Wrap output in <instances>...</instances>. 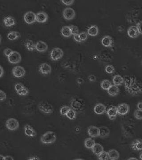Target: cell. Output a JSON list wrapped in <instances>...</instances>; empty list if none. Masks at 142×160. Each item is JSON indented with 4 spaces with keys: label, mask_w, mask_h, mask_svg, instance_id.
Returning a JSON list of instances; mask_svg holds the SVG:
<instances>
[{
    "label": "cell",
    "mask_w": 142,
    "mask_h": 160,
    "mask_svg": "<svg viewBox=\"0 0 142 160\" xmlns=\"http://www.w3.org/2000/svg\"><path fill=\"white\" fill-rule=\"evenodd\" d=\"M125 89L129 94L133 96L142 93V82L134 76H126L124 77Z\"/></svg>",
    "instance_id": "6da1fadb"
},
{
    "label": "cell",
    "mask_w": 142,
    "mask_h": 160,
    "mask_svg": "<svg viewBox=\"0 0 142 160\" xmlns=\"http://www.w3.org/2000/svg\"><path fill=\"white\" fill-rule=\"evenodd\" d=\"M57 140L56 134L52 131H48L44 134L41 138V141L44 144H51L54 143Z\"/></svg>",
    "instance_id": "7a4b0ae2"
},
{
    "label": "cell",
    "mask_w": 142,
    "mask_h": 160,
    "mask_svg": "<svg viewBox=\"0 0 142 160\" xmlns=\"http://www.w3.org/2000/svg\"><path fill=\"white\" fill-rule=\"evenodd\" d=\"M40 111L45 114H51L53 112L54 108L51 104L45 101L41 102L38 105Z\"/></svg>",
    "instance_id": "3957f363"
},
{
    "label": "cell",
    "mask_w": 142,
    "mask_h": 160,
    "mask_svg": "<svg viewBox=\"0 0 142 160\" xmlns=\"http://www.w3.org/2000/svg\"><path fill=\"white\" fill-rule=\"evenodd\" d=\"M71 106L72 109L76 111H80L84 106V102L82 99L79 98H74L71 102Z\"/></svg>",
    "instance_id": "277c9868"
},
{
    "label": "cell",
    "mask_w": 142,
    "mask_h": 160,
    "mask_svg": "<svg viewBox=\"0 0 142 160\" xmlns=\"http://www.w3.org/2000/svg\"><path fill=\"white\" fill-rule=\"evenodd\" d=\"M64 55V52L60 48H55L51 50L50 52V58L52 60L57 61L62 58Z\"/></svg>",
    "instance_id": "5b68a950"
},
{
    "label": "cell",
    "mask_w": 142,
    "mask_h": 160,
    "mask_svg": "<svg viewBox=\"0 0 142 160\" xmlns=\"http://www.w3.org/2000/svg\"><path fill=\"white\" fill-rule=\"evenodd\" d=\"M6 125L8 129L11 131H14L18 129L19 123L17 120L13 118H11L7 120Z\"/></svg>",
    "instance_id": "8992f818"
},
{
    "label": "cell",
    "mask_w": 142,
    "mask_h": 160,
    "mask_svg": "<svg viewBox=\"0 0 142 160\" xmlns=\"http://www.w3.org/2000/svg\"><path fill=\"white\" fill-rule=\"evenodd\" d=\"M63 16L66 20H72L75 17L76 12L72 8L67 7L63 10Z\"/></svg>",
    "instance_id": "52a82bcc"
},
{
    "label": "cell",
    "mask_w": 142,
    "mask_h": 160,
    "mask_svg": "<svg viewBox=\"0 0 142 160\" xmlns=\"http://www.w3.org/2000/svg\"><path fill=\"white\" fill-rule=\"evenodd\" d=\"M8 59L9 62L12 64H17L21 61V56L19 52L13 51L12 54L9 57H8Z\"/></svg>",
    "instance_id": "ba28073f"
},
{
    "label": "cell",
    "mask_w": 142,
    "mask_h": 160,
    "mask_svg": "<svg viewBox=\"0 0 142 160\" xmlns=\"http://www.w3.org/2000/svg\"><path fill=\"white\" fill-rule=\"evenodd\" d=\"M24 20L27 23L31 24L36 22V14L32 11H28L24 14Z\"/></svg>",
    "instance_id": "9c48e42d"
},
{
    "label": "cell",
    "mask_w": 142,
    "mask_h": 160,
    "mask_svg": "<svg viewBox=\"0 0 142 160\" xmlns=\"http://www.w3.org/2000/svg\"><path fill=\"white\" fill-rule=\"evenodd\" d=\"M118 114L122 116L126 115L130 110V107L126 103H122L117 107Z\"/></svg>",
    "instance_id": "30bf717a"
},
{
    "label": "cell",
    "mask_w": 142,
    "mask_h": 160,
    "mask_svg": "<svg viewBox=\"0 0 142 160\" xmlns=\"http://www.w3.org/2000/svg\"><path fill=\"white\" fill-rule=\"evenodd\" d=\"M12 73L14 77L17 78H20L25 75L26 71L22 66H16L12 69Z\"/></svg>",
    "instance_id": "8fae6325"
},
{
    "label": "cell",
    "mask_w": 142,
    "mask_h": 160,
    "mask_svg": "<svg viewBox=\"0 0 142 160\" xmlns=\"http://www.w3.org/2000/svg\"><path fill=\"white\" fill-rule=\"evenodd\" d=\"M39 70L41 74L44 75H47L51 73L52 68L49 64L48 63H42L39 66Z\"/></svg>",
    "instance_id": "7c38bea8"
},
{
    "label": "cell",
    "mask_w": 142,
    "mask_h": 160,
    "mask_svg": "<svg viewBox=\"0 0 142 160\" xmlns=\"http://www.w3.org/2000/svg\"><path fill=\"white\" fill-rule=\"evenodd\" d=\"M107 114L110 120H115L118 114L117 107L115 106H110L107 111Z\"/></svg>",
    "instance_id": "4fadbf2b"
},
{
    "label": "cell",
    "mask_w": 142,
    "mask_h": 160,
    "mask_svg": "<svg viewBox=\"0 0 142 160\" xmlns=\"http://www.w3.org/2000/svg\"><path fill=\"white\" fill-rule=\"evenodd\" d=\"M48 19V15L46 13L40 11L36 14V22L39 23H45Z\"/></svg>",
    "instance_id": "5bb4252c"
},
{
    "label": "cell",
    "mask_w": 142,
    "mask_h": 160,
    "mask_svg": "<svg viewBox=\"0 0 142 160\" xmlns=\"http://www.w3.org/2000/svg\"><path fill=\"white\" fill-rule=\"evenodd\" d=\"M35 48L38 52H46L48 49V46L45 42L40 41L37 42L35 44Z\"/></svg>",
    "instance_id": "9a60e30c"
},
{
    "label": "cell",
    "mask_w": 142,
    "mask_h": 160,
    "mask_svg": "<svg viewBox=\"0 0 142 160\" xmlns=\"http://www.w3.org/2000/svg\"><path fill=\"white\" fill-rule=\"evenodd\" d=\"M88 133L89 135L92 138L99 137L100 131L99 128L95 126H90L88 129Z\"/></svg>",
    "instance_id": "2e32d148"
},
{
    "label": "cell",
    "mask_w": 142,
    "mask_h": 160,
    "mask_svg": "<svg viewBox=\"0 0 142 160\" xmlns=\"http://www.w3.org/2000/svg\"><path fill=\"white\" fill-rule=\"evenodd\" d=\"M94 111L95 113L97 115H102L105 113L106 107L104 104L98 103L94 107Z\"/></svg>",
    "instance_id": "e0dca14e"
},
{
    "label": "cell",
    "mask_w": 142,
    "mask_h": 160,
    "mask_svg": "<svg viewBox=\"0 0 142 160\" xmlns=\"http://www.w3.org/2000/svg\"><path fill=\"white\" fill-rule=\"evenodd\" d=\"M24 131L26 135L29 137H35L37 135V133L31 125L26 124L24 127Z\"/></svg>",
    "instance_id": "ac0fdd59"
},
{
    "label": "cell",
    "mask_w": 142,
    "mask_h": 160,
    "mask_svg": "<svg viewBox=\"0 0 142 160\" xmlns=\"http://www.w3.org/2000/svg\"><path fill=\"white\" fill-rule=\"evenodd\" d=\"M131 148L133 150L142 151V140L137 139L133 141L131 144Z\"/></svg>",
    "instance_id": "d6986e66"
},
{
    "label": "cell",
    "mask_w": 142,
    "mask_h": 160,
    "mask_svg": "<svg viewBox=\"0 0 142 160\" xmlns=\"http://www.w3.org/2000/svg\"><path fill=\"white\" fill-rule=\"evenodd\" d=\"M127 34L131 38H136L138 37L139 34L136 26H131L127 30Z\"/></svg>",
    "instance_id": "ffe728a7"
},
{
    "label": "cell",
    "mask_w": 142,
    "mask_h": 160,
    "mask_svg": "<svg viewBox=\"0 0 142 160\" xmlns=\"http://www.w3.org/2000/svg\"><path fill=\"white\" fill-rule=\"evenodd\" d=\"M101 43L102 45L105 47H112L113 44V39H112V38L110 36H105L102 39Z\"/></svg>",
    "instance_id": "44dd1931"
},
{
    "label": "cell",
    "mask_w": 142,
    "mask_h": 160,
    "mask_svg": "<svg viewBox=\"0 0 142 160\" xmlns=\"http://www.w3.org/2000/svg\"><path fill=\"white\" fill-rule=\"evenodd\" d=\"M109 159L110 160H117L120 158V153L115 149H111L108 152Z\"/></svg>",
    "instance_id": "7402d4cb"
},
{
    "label": "cell",
    "mask_w": 142,
    "mask_h": 160,
    "mask_svg": "<svg viewBox=\"0 0 142 160\" xmlns=\"http://www.w3.org/2000/svg\"><path fill=\"white\" fill-rule=\"evenodd\" d=\"M3 22H4L5 26L8 27L12 26L15 25V23H16L15 19L12 16H10L6 17L4 18Z\"/></svg>",
    "instance_id": "603a6c76"
},
{
    "label": "cell",
    "mask_w": 142,
    "mask_h": 160,
    "mask_svg": "<svg viewBox=\"0 0 142 160\" xmlns=\"http://www.w3.org/2000/svg\"><path fill=\"white\" fill-rule=\"evenodd\" d=\"M99 131H100L99 137L102 138H106L110 134V129L106 126H103L99 127Z\"/></svg>",
    "instance_id": "cb8c5ba5"
},
{
    "label": "cell",
    "mask_w": 142,
    "mask_h": 160,
    "mask_svg": "<svg viewBox=\"0 0 142 160\" xmlns=\"http://www.w3.org/2000/svg\"><path fill=\"white\" fill-rule=\"evenodd\" d=\"M94 154L98 156L104 151V148L101 144L96 143L94 147L91 149Z\"/></svg>",
    "instance_id": "d4e9b609"
},
{
    "label": "cell",
    "mask_w": 142,
    "mask_h": 160,
    "mask_svg": "<svg viewBox=\"0 0 142 160\" xmlns=\"http://www.w3.org/2000/svg\"><path fill=\"white\" fill-rule=\"evenodd\" d=\"M108 94L112 97H115L119 94L120 89L117 86L114 85H112L107 90Z\"/></svg>",
    "instance_id": "484cf974"
},
{
    "label": "cell",
    "mask_w": 142,
    "mask_h": 160,
    "mask_svg": "<svg viewBox=\"0 0 142 160\" xmlns=\"http://www.w3.org/2000/svg\"><path fill=\"white\" fill-rule=\"evenodd\" d=\"M99 33V28L96 25L91 26L88 29V34L92 37L97 36Z\"/></svg>",
    "instance_id": "4316f807"
},
{
    "label": "cell",
    "mask_w": 142,
    "mask_h": 160,
    "mask_svg": "<svg viewBox=\"0 0 142 160\" xmlns=\"http://www.w3.org/2000/svg\"><path fill=\"white\" fill-rule=\"evenodd\" d=\"M112 81L114 85L118 86L124 83V78L120 75H116L113 77Z\"/></svg>",
    "instance_id": "83f0119b"
},
{
    "label": "cell",
    "mask_w": 142,
    "mask_h": 160,
    "mask_svg": "<svg viewBox=\"0 0 142 160\" xmlns=\"http://www.w3.org/2000/svg\"><path fill=\"white\" fill-rule=\"evenodd\" d=\"M24 45L25 47L28 51H33L36 49L35 44L31 40L26 39L24 41Z\"/></svg>",
    "instance_id": "f1b7e54d"
},
{
    "label": "cell",
    "mask_w": 142,
    "mask_h": 160,
    "mask_svg": "<svg viewBox=\"0 0 142 160\" xmlns=\"http://www.w3.org/2000/svg\"><path fill=\"white\" fill-rule=\"evenodd\" d=\"M61 33L62 36L66 38H69L72 35V32L69 26H63L61 29Z\"/></svg>",
    "instance_id": "f546056e"
},
{
    "label": "cell",
    "mask_w": 142,
    "mask_h": 160,
    "mask_svg": "<svg viewBox=\"0 0 142 160\" xmlns=\"http://www.w3.org/2000/svg\"><path fill=\"white\" fill-rule=\"evenodd\" d=\"M95 144V141L91 138L86 139L84 142L85 147L89 149H92Z\"/></svg>",
    "instance_id": "4dcf8cb0"
},
{
    "label": "cell",
    "mask_w": 142,
    "mask_h": 160,
    "mask_svg": "<svg viewBox=\"0 0 142 160\" xmlns=\"http://www.w3.org/2000/svg\"><path fill=\"white\" fill-rule=\"evenodd\" d=\"M20 34L17 31H11L9 32L7 35L8 38L11 41H13L20 37Z\"/></svg>",
    "instance_id": "1f68e13d"
},
{
    "label": "cell",
    "mask_w": 142,
    "mask_h": 160,
    "mask_svg": "<svg viewBox=\"0 0 142 160\" xmlns=\"http://www.w3.org/2000/svg\"><path fill=\"white\" fill-rule=\"evenodd\" d=\"M112 85L111 82L109 80L105 79L102 81L100 86L102 89L105 90H108Z\"/></svg>",
    "instance_id": "d6a6232c"
},
{
    "label": "cell",
    "mask_w": 142,
    "mask_h": 160,
    "mask_svg": "<svg viewBox=\"0 0 142 160\" xmlns=\"http://www.w3.org/2000/svg\"><path fill=\"white\" fill-rule=\"evenodd\" d=\"M76 112L72 108H71L66 115V117L70 120H74L76 118Z\"/></svg>",
    "instance_id": "836d02e7"
},
{
    "label": "cell",
    "mask_w": 142,
    "mask_h": 160,
    "mask_svg": "<svg viewBox=\"0 0 142 160\" xmlns=\"http://www.w3.org/2000/svg\"><path fill=\"white\" fill-rule=\"evenodd\" d=\"M98 158L99 160H108L109 159L108 152L105 151L98 156Z\"/></svg>",
    "instance_id": "e575fe53"
},
{
    "label": "cell",
    "mask_w": 142,
    "mask_h": 160,
    "mask_svg": "<svg viewBox=\"0 0 142 160\" xmlns=\"http://www.w3.org/2000/svg\"><path fill=\"white\" fill-rule=\"evenodd\" d=\"M71 108L67 106H64L60 108V113L62 116H66L68 112L69 111Z\"/></svg>",
    "instance_id": "d590c367"
},
{
    "label": "cell",
    "mask_w": 142,
    "mask_h": 160,
    "mask_svg": "<svg viewBox=\"0 0 142 160\" xmlns=\"http://www.w3.org/2000/svg\"><path fill=\"white\" fill-rule=\"evenodd\" d=\"M105 70L106 73L109 74H112L115 72V68L113 65H108L106 66Z\"/></svg>",
    "instance_id": "8d00e7d4"
},
{
    "label": "cell",
    "mask_w": 142,
    "mask_h": 160,
    "mask_svg": "<svg viewBox=\"0 0 142 160\" xmlns=\"http://www.w3.org/2000/svg\"><path fill=\"white\" fill-rule=\"evenodd\" d=\"M135 118L138 120H142V110L136 109L134 113Z\"/></svg>",
    "instance_id": "74e56055"
},
{
    "label": "cell",
    "mask_w": 142,
    "mask_h": 160,
    "mask_svg": "<svg viewBox=\"0 0 142 160\" xmlns=\"http://www.w3.org/2000/svg\"><path fill=\"white\" fill-rule=\"evenodd\" d=\"M70 28L71 32H72V35H75V34H79V29L75 25H70Z\"/></svg>",
    "instance_id": "f35d334b"
},
{
    "label": "cell",
    "mask_w": 142,
    "mask_h": 160,
    "mask_svg": "<svg viewBox=\"0 0 142 160\" xmlns=\"http://www.w3.org/2000/svg\"><path fill=\"white\" fill-rule=\"evenodd\" d=\"M17 93L20 96H26L29 93V90L26 87L24 88L19 91L17 92Z\"/></svg>",
    "instance_id": "ab89813d"
},
{
    "label": "cell",
    "mask_w": 142,
    "mask_h": 160,
    "mask_svg": "<svg viewBox=\"0 0 142 160\" xmlns=\"http://www.w3.org/2000/svg\"><path fill=\"white\" fill-rule=\"evenodd\" d=\"M24 87H25V86L21 83H17L14 86V88H15V90L17 92L21 90L22 89H23Z\"/></svg>",
    "instance_id": "60d3db41"
},
{
    "label": "cell",
    "mask_w": 142,
    "mask_h": 160,
    "mask_svg": "<svg viewBox=\"0 0 142 160\" xmlns=\"http://www.w3.org/2000/svg\"><path fill=\"white\" fill-rule=\"evenodd\" d=\"M79 35L82 42L86 40L87 38H88V34L85 32H81L80 33H79Z\"/></svg>",
    "instance_id": "b9f144b4"
},
{
    "label": "cell",
    "mask_w": 142,
    "mask_h": 160,
    "mask_svg": "<svg viewBox=\"0 0 142 160\" xmlns=\"http://www.w3.org/2000/svg\"><path fill=\"white\" fill-rule=\"evenodd\" d=\"M13 52V51H12V49H11L10 48H6L4 50V54L8 58L12 54Z\"/></svg>",
    "instance_id": "7bdbcfd3"
},
{
    "label": "cell",
    "mask_w": 142,
    "mask_h": 160,
    "mask_svg": "<svg viewBox=\"0 0 142 160\" xmlns=\"http://www.w3.org/2000/svg\"><path fill=\"white\" fill-rule=\"evenodd\" d=\"M136 27L139 34L142 35V21H139L137 23Z\"/></svg>",
    "instance_id": "ee69618b"
},
{
    "label": "cell",
    "mask_w": 142,
    "mask_h": 160,
    "mask_svg": "<svg viewBox=\"0 0 142 160\" xmlns=\"http://www.w3.org/2000/svg\"><path fill=\"white\" fill-rule=\"evenodd\" d=\"M0 96H1V101H5L6 98V95L4 91L1 90L0 92Z\"/></svg>",
    "instance_id": "f6af8a7d"
},
{
    "label": "cell",
    "mask_w": 142,
    "mask_h": 160,
    "mask_svg": "<svg viewBox=\"0 0 142 160\" xmlns=\"http://www.w3.org/2000/svg\"><path fill=\"white\" fill-rule=\"evenodd\" d=\"M61 2L67 6H70L72 5L74 2V0H70V1H61Z\"/></svg>",
    "instance_id": "bcb514c9"
},
{
    "label": "cell",
    "mask_w": 142,
    "mask_h": 160,
    "mask_svg": "<svg viewBox=\"0 0 142 160\" xmlns=\"http://www.w3.org/2000/svg\"><path fill=\"white\" fill-rule=\"evenodd\" d=\"M73 38L75 41H76V42H82L81 39H80V37L79 33L74 35Z\"/></svg>",
    "instance_id": "7dc6e473"
},
{
    "label": "cell",
    "mask_w": 142,
    "mask_h": 160,
    "mask_svg": "<svg viewBox=\"0 0 142 160\" xmlns=\"http://www.w3.org/2000/svg\"><path fill=\"white\" fill-rule=\"evenodd\" d=\"M89 79L90 81L94 82L96 80V77L95 76L93 75H90L89 76Z\"/></svg>",
    "instance_id": "c3c4849f"
},
{
    "label": "cell",
    "mask_w": 142,
    "mask_h": 160,
    "mask_svg": "<svg viewBox=\"0 0 142 160\" xmlns=\"http://www.w3.org/2000/svg\"><path fill=\"white\" fill-rule=\"evenodd\" d=\"M14 160L13 157L11 156H5V160Z\"/></svg>",
    "instance_id": "681fc988"
},
{
    "label": "cell",
    "mask_w": 142,
    "mask_h": 160,
    "mask_svg": "<svg viewBox=\"0 0 142 160\" xmlns=\"http://www.w3.org/2000/svg\"><path fill=\"white\" fill-rule=\"evenodd\" d=\"M138 109L142 110V102H139L138 103L137 106Z\"/></svg>",
    "instance_id": "f907efd6"
},
{
    "label": "cell",
    "mask_w": 142,
    "mask_h": 160,
    "mask_svg": "<svg viewBox=\"0 0 142 160\" xmlns=\"http://www.w3.org/2000/svg\"><path fill=\"white\" fill-rule=\"evenodd\" d=\"M28 160H40V159L38 157L34 156L29 158Z\"/></svg>",
    "instance_id": "816d5d0a"
},
{
    "label": "cell",
    "mask_w": 142,
    "mask_h": 160,
    "mask_svg": "<svg viewBox=\"0 0 142 160\" xmlns=\"http://www.w3.org/2000/svg\"><path fill=\"white\" fill-rule=\"evenodd\" d=\"M0 69H1V74H0V77H2V76L4 75V70H3V68L2 66H0Z\"/></svg>",
    "instance_id": "f5cc1de1"
},
{
    "label": "cell",
    "mask_w": 142,
    "mask_h": 160,
    "mask_svg": "<svg viewBox=\"0 0 142 160\" xmlns=\"http://www.w3.org/2000/svg\"><path fill=\"white\" fill-rule=\"evenodd\" d=\"M77 82L78 84H81L82 83H83L84 81H83V79H81V78H79L77 79Z\"/></svg>",
    "instance_id": "db71d44e"
},
{
    "label": "cell",
    "mask_w": 142,
    "mask_h": 160,
    "mask_svg": "<svg viewBox=\"0 0 142 160\" xmlns=\"http://www.w3.org/2000/svg\"><path fill=\"white\" fill-rule=\"evenodd\" d=\"M127 160H139L137 158H136V157H130L129 159H128Z\"/></svg>",
    "instance_id": "11a10c76"
},
{
    "label": "cell",
    "mask_w": 142,
    "mask_h": 160,
    "mask_svg": "<svg viewBox=\"0 0 142 160\" xmlns=\"http://www.w3.org/2000/svg\"><path fill=\"white\" fill-rule=\"evenodd\" d=\"M0 157H1V160H5V156H4L1 155L0 156Z\"/></svg>",
    "instance_id": "9f6ffc18"
},
{
    "label": "cell",
    "mask_w": 142,
    "mask_h": 160,
    "mask_svg": "<svg viewBox=\"0 0 142 160\" xmlns=\"http://www.w3.org/2000/svg\"><path fill=\"white\" fill-rule=\"evenodd\" d=\"M139 158L141 160H142V151L140 153V155H139Z\"/></svg>",
    "instance_id": "6f0895ef"
},
{
    "label": "cell",
    "mask_w": 142,
    "mask_h": 160,
    "mask_svg": "<svg viewBox=\"0 0 142 160\" xmlns=\"http://www.w3.org/2000/svg\"><path fill=\"white\" fill-rule=\"evenodd\" d=\"M73 160H85L84 159H82V158H77V159H74Z\"/></svg>",
    "instance_id": "680465c9"
},
{
    "label": "cell",
    "mask_w": 142,
    "mask_h": 160,
    "mask_svg": "<svg viewBox=\"0 0 142 160\" xmlns=\"http://www.w3.org/2000/svg\"><path fill=\"white\" fill-rule=\"evenodd\" d=\"M141 63H142V62H141Z\"/></svg>",
    "instance_id": "91938a15"
}]
</instances>
